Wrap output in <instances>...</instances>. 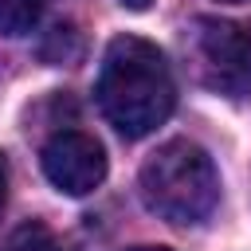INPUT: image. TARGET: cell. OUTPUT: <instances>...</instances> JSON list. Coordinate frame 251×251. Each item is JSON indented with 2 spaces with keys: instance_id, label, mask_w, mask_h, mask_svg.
<instances>
[{
  "instance_id": "6da1fadb",
  "label": "cell",
  "mask_w": 251,
  "mask_h": 251,
  "mask_svg": "<svg viewBox=\"0 0 251 251\" xmlns=\"http://www.w3.org/2000/svg\"><path fill=\"white\" fill-rule=\"evenodd\" d=\"M176 86L165 55L137 35H118L98 71V106L122 137H145L173 114Z\"/></svg>"
},
{
  "instance_id": "52a82bcc",
  "label": "cell",
  "mask_w": 251,
  "mask_h": 251,
  "mask_svg": "<svg viewBox=\"0 0 251 251\" xmlns=\"http://www.w3.org/2000/svg\"><path fill=\"white\" fill-rule=\"evenodd\" d=\"M4 196H8V165L0 157V208H4Z\"/></svg>"
},
{
  "instance_id": "277c9868",
  "label": "cell",
  "mask_w": 251,
  "mask_h": 251,
  "mask_svg": "<svg viewBox=\"0 0 251 251\" xmlns=\"http://www.w3.org/2000/svg\"><path fill=\"white\" fill-rule=\"evenodd\" d=\"M200 55L220 90L251 94V20L247 24H204Z\"/></svg>"
},
{
  "instance_id": "5b68a950",
  "label": "cell",
  "mask_w": 251,
  "mask_h": 251,
  "mask_svg": "<svg viewBox=\"0 0 251 251\" xmlns=\"http://www.w3.org/2000/svg\"><path fill=\"white\" fill-rule=\"evenodd\" d=\"M43 0H0V35H24L39 24Z\"/></svg>"
},
{
  "instance_id": "30bf717a",
  "label": "cell",
  "mask_w": 251,
  "mask_h": 251,
  "mask_svg": "<svg viewBox=\"0 0 251 251\" xmlns=\"http://www.w3.org/2000/svg\"><path fill=\"white\" fill-rule=\"evenodd\" d=\"M227 4H243V0H227Z\"/></svg>"
},
{
  "instance_id": "ba28073f",
  "label": "cell",
  "mask_w": 251,
  "mask_h": 251,
  "mask_svg": "<svg viewBox=\"0 0 251 251\" xmlns=\"http://www.w3.org/2000/svg\"><path fill=\"white\" fill-rule=\"evenodd\" d=\"M122 4H126V8H133V12H145L153 0H122Z\"/></svg>"
},
{
  "instance_id": "3957f363",
  "label": "cell",
  "mask_w": 251,
  "mask_h": 251,
  "mask_svg": "<svg viewBox=\"0 0 251 251\" xmlns=\"http://www.w3.org/2000/svg\"><path fill=\"white\" fill-rule=\"evenodd\" d=\"M43 173L67 196H86L106 180V153L90 133L63 129L43 145Z\"/></svg>"
},
{
  "instance_id": "7a4b0ae2",
  "label": "cell",
  "mask_w": 251,
  "mask_h": 251,
  "mask_svg": "<svg viewBox=\"0 0 251 251\" xmlns=\"http://www.w3.org/2000/svg\"><path fill=\"white\" fill-rule=\"evenodd\" d=\"M141 196L149 212L176 227H188L212 216L220 200V176L200 145L169 141L141 165Z\"/></svg>"
},
{
  "instance_id": "9c48e42d",
  "label": "cell",
  "mask_w": 251,
  "mask_h": 251,
  "mask_svg": "<svg viewBox=\"0 0 251 251\" xmlns=\"http://www.w3.org/2000/svg\"><path fill=\"white\" fill-rule=\"evenodd\" d=\"M126 251H169V247H153V243H141V247H126Z\"/></svg>"
},
{
  "instance_id": "8992f818",
  "label": "cell",
  "mask_w": 251,
  "mask_h": 251,
  "mask_svg": "<svg viewBox=\"0 0 251 251\" xmlns=\"http://www.w3.org/2000/svg\"><path fill=\"white\" fill-rule=\"evenodd\" d=\"M4 251H59V243H55V235L43 224H24V227L12 231Z\"/></svg>"
}]
</instances>
